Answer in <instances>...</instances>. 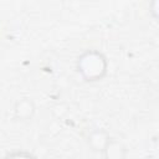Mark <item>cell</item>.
Returning a JSON list of instances; mask_svg holds the SVG:
<instances>
[{
    "instance_id": "8992f818",
    "label": "cell",
    "mask_w": 159,
    "mask_h": 159,
    "mask_svg": "<svg viewBox=\"0 0 159 159\" xmlns=\"http://www.w3.org/2000/svg\"><path fill=\"white\" fill-rule=\"evenodd\" d=\"M152 6H154V7L150 10V11L153 12V17H154V19H157V17H158V10H157V7L159 6V1H158V0L153 1V2H152Z\"/></svg>"
},
{
    "instance_id": "5b68a950",
    "label": "cell",
    "mask_w": 159,
    "mask_h": 159,
    "mask_svg": "<svg viewBox=\"0 0 159 159\" xmlns=\"http://www.w3.org/2000/svg\"><path fill=\"white\" fill-rule=\"evenodd\" d=\"M4 159H37V157L35 154H32L29 150L25 149H16V150H11L9 152Z\"/></svg>"
},
{
    "instance_id": "277c9868",
    "label": "cell",
    "mask_w": 159,
    "mask_h": 159,
    "mask_svg": "<svg viewBox=\"0 0 159 159\" xmlns=\"http://www.w3.org/2000/svg\"><path fill=\"white\" fill-rule=\"evenodd\" d=\"M102 155L104 159H127L128 148L122 140L112 137L104 147Z\"/></svg>"
},
{
    "instance_id": "3957f363",
    "label": "cell",
    "mask_w": 159,
    "mask_h": 159,
    "mask_svg": "<svg viewBox=\"0 0 159 159\" xmlns=\"http://www.w3.org/2000/svg\"><path fill=\"white\" fill-rule=\"evenodd\" d=\"M111 138H112V135L109 134V132L107 129L96 128V129H92L88 133V135H87V145L92 152L102 154L104 147L107 145V143L109 142Z\"/></svg>"
},
{
    "instance_id": "7a4b0ae2",
    "label": "cell",
    "mask_w": 159,
    "mask_h": 159,
    "mask_svg": "<svg viewBox=\"0 0 159 159\" xmlns=\"http://www.w3.org/2000/svg\"><path fill=\"white\" fill-rule=\"evenodd\" d=\"M14 118L19 122H29L36 114V103L31 97H21L14 103Z\"/></svg>"
},
{
    "instance_id": "6da1fadb",
    "label": "cell",
    "mask_w": 159,
    "mask_h": 159,
    "mask_svg": "<svg viewBox=\"0 0 159 159\" xmlns=\"http://www.w3.org/2000/svg\"><path fill=\"white\" fill-rule=\"evenodd\" d=\"M75 67L83 82L96 83L107 76L109 62L101 50L87 48L77 56Z\"/></svg>"
}]
</instances>
